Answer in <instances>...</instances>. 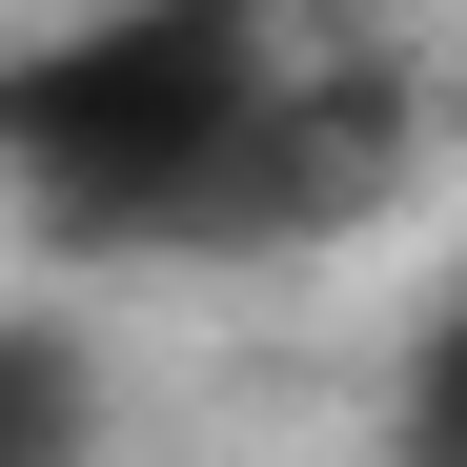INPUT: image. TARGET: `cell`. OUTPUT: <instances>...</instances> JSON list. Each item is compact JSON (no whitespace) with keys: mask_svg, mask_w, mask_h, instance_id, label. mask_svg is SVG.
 I'll use <instances>...</instances> for the list:
<instances>
[{"mask_svg":"<svg viewBox=\"0 0 467 467\" xmlns=\"http://www.w3.org/2000/svg\"><path fill=\"white\" fill-rule=\"evenodd\" d=\"M265 82H285L265 0H102V21H61L21 82H0V183H21L61 244H163L183 183L244 142Z\"/></svg>","mask_w":467,"mask_h":467,"instance_id":"6da1fadb","label":"cell"},{"mask_svg":"<svg viewBox=\"0 0 467 467\" xmlns=\"http://www.w3.org/2000/svg\"><path fill=\"white\" fill-rule=\"evenodd\" d=\"M102 407H82V366H61L41 326H0V467H82Z\"/></svg>","mask_w":467,"mask_h":467,"instance_id":"7a4b0ae2","label":"cell"},{"mask_svg":"<svg viewBox=\"0 0 467 467\" xmlns=\"http://www.w3.org/2000/svg\"><path fill=\"white\" fill-rule=\"evenodd\" d=\"M407 467H467V265H447L427 346H407Z\"/></svg>","mask_w":467,"mask_h":467,"instance_id":"3957f363","label":"cell"}]
</instances>
